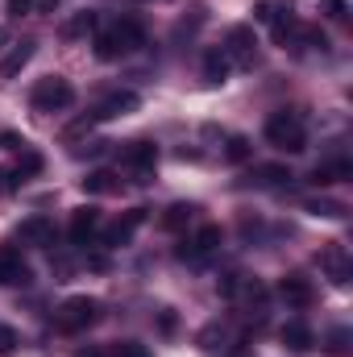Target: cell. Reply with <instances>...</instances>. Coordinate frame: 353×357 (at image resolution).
Returning <instances> with one entry per match:
<instances>
[{
    "instance_id": "44dd1931",
    "label": "cell",
    "mask_w": 353,
    "mask_h": 357,
    "mask_svg": "<svg viewBox=\"0 0 353 357\" xmlns=\"http://www.w3.org/2000/svg\"><path fill=\"white\" fill-rule=\"evenodd\" d=\"M121 183H117V175L112 171H91L88 178H84V191L88 195H108V191H117Z\"/></svg>"
},
{
    "instance_id": "f1b7e54d",
    "label": "cell",
    "mask_w": 353,
    "mask_h": 357,
    "mask_svg": "<svg viewBox=\"0 0 353 357\" xmlns=\"http://www.w3.org/2000/svg\"><path fill=\"white\" fill-rule=\"evenodd\" d=\"M0 191H4V195H17V191H21V175H17V171H0Z\"/></svg>"
},
{
    "instance_id": "52a82bcc",
    "label": "cell",
    "mask_w": 353,
    "mask_h": 357,
    "mask_svg": "<svg viewBox=\"0 0 353 357\" xmlns=\"http://www.w3.org/2000/svg\"><path fill=\"white\" fill-rule=\"evenodd\" d=\"M220 241H225L220 225H204L195 237H187V241L179 245V258H183V262H200V258H208V254H212Z\"/></svg>"
},
{
    "instance_id": "6da1fadb",
    "label": "cell",
    "mask_w": 353,
    "mask_h": 357,
    "mask_svg": "<svg viewBox=\"0 0 353 357\" xmlns=\"http://www.w3.org/2000/svg\"><path fill=\"white\" fill-rule=\"evenodd\" d=\"M262 133L274 150H287V154H303V150H308V129H303V121H299L295 112H287V108L266 116Z\"/></svg>"
},
{
    "instance_id": "4dcf8cb0",
    "label": "cell",
    "mask_w": 353,
    "mask_h": 357,
    "mask_svg": "<svg viewBox=\"0 0 353 357\" xmlns=\"http://www.w3.org/2000/svg\"><path fill=\"white\" fill-rule=\"evenodd\" d=\"M0 146H4V150H25L29 142H25L21 133H13V129H4V133H0Z\"/></svg>"
},
{
    "instance_id": "d6a6232c",
    "label": "cell",
    "mask_w": 353,
    "mask_h": 357,
    "mask_svg": "<svg viewBox=\"0 0 353 357\" xmlns=\"http://www.w3.org/2000/svg\"><path fill=\"white\" fill-rule=\"evenodd\" d=\"M4 8H8V17H25V13L33 8V0H8Z\"/></svg>"
},
{
    "instance_id": "7402d4cb",
    "label": "cell",
    "mask_w": 353,
    "mask_h": 357,
    "mask_svg": "<svg viewBox=\"0 0 353 357\" xmlns=\"http://www.w3.org/2000/svg\"><path fill=\"white\" fill-rule=\"evenodd\" d=\"M308 212H312V216H329V220H341L350 208H345L341 199H308Z\"/></svg>"
},
{
    "instance_id": "8fae6325",
    "label": "cell",
    "mask_w": 353,
    "mask_h": 357,
    "mask_svg": "<svg viewBox=\"0 0 353 357\" xmlns=\"http://www.w3.org/2000/svg\"><path fill=\"white\" fill-rule=\"evenodd\" d=\"M137 104H142V96H137V91H112V96H108V100H104V104H100V108H96L91 116H96V121L129 116V112H137Z\"/></svg>"
},
{
    "instance_id": "603a6c76",
    "label": "cell",
    "mask_w": 353,
    "mask_h": 357,
    "mask_svg": "<svg viewBox=\"0 0 353 357\" xmlns=\"http://www.w3.org/2000/svg\"><path fill=\"white\" fill-rule=\"evenodd\" d=\"M195 212H200L195 204H171V208H167V216H163V225H167V229H183V225H191V216H195Z\"/></svg>"
},
{
    "instance_id": "9c48e42d",
    "label": "cell",
    "mask_w": 353,
    "mask_h": 357,
    "mask_svg": "<svg viewBox=\"0 0 353 357\" xmlns=\"http://www.w3.org/2000/svg\"><path fill=\"white\" fill-rule=\"evenodd\" d=\"M17 237H21V241H29V245L50 250V245H54V220H50V216H42V212H38V216H25V220H21V229H17Z\"/></svg>"
},
{
    "instance_id": "f546056e",
    "label": "cell",
    "mask_w": 353,
    "mask_h": 357,
    "mask_svg": "<svg viewBox=\"0 0 353 357\" xmlns=\"http://www.w3.org/2000/svg\"><path fill=\"white\" fill-rule=\"evenodd\" d=\"M320 8H324V17H333V21H345V13H350V4H345V0H324Z\"/></svg>"
},
{
    "instance_id": "5b68a950",
    "label": "cell",
    "mask_w": 353,
    "mask_h": 357,
    "mask_svg": "<svg viewBox=\"0 0 353 357\" xmlns=\"http://www.w3.org/2000/svg\"><path fill=\"white\" fill-rule=\"evenodd\" d=\"M142 225H146V208H129L117 225H108V229L100 233V241H104L108 250H121V245H129V241H133V233H137Z\"/></svg>"
},
{
    "instance_id": "836d02e7",
    "label": "cell",
    "mask_w": 353,
    "mask_h": 357,
    "mask_svg": "<svg viewBox=\"0 0 353 357\" xmlns=\"http://www.w3.org/2000/svg\"><path fill=\"white\" fill-rule=\"evenodd\" d=\"M158 328H163V333H175V312H171V307L158 316Z\"/></svg>"
},
{
    "instance_id": "d4e9b609",
    "label": "cell",
    "mask_w": 353,
    "mask_h": 357,
    "mask_svg": "<svg viewBox=\"0 0 353 357\" xmlns=\"http://www.w3.org/2000/svg\"><path fill=\"white\" fill-rule=\"evenodd\" d=\"M254 154V146H250V137H241V133H233L229 142H225V158L229 162H246Z\"/></svg>"
},
{
    "instance_id": "8d00e7d4",
    "label": "cell",
    "mask_w": 353,
    "mask_h": 357,
    "mask_svg": "<svg viewBox=\"0 0 353 357\" xmlns=\"http://www.w3.org/2000/svg\"><path fill=\"white\" fill-rule=\"evenodd\" d=\"M4 38H8V29H4V25H0V42H4Z\"/></svg>"
},
{
    "instance_id": "ac0fdd59",
    "label": "cell",
    "mask_w": 353,
    "mask_h": 357,
    "mask_svg": "<svg viewBox=\"0 0 353 357\" xmlns=\"http://www.w3.org/2000/svg\"><path fill=\"white\" fill-rule=\"evenodd\" d=\"M341 178H353V162L350 158H337V162H320L316 171H312V183H341Z\"/></svg>"
},
{
    "instance_id": "e575fe53",
    "label": "cell",
    "mask_w": 353,
    "mask_h": 357,
    "mask_svg": "<svg viewBox=\"0 0 353 357\" xmlns=\"http://www.w3.org/2000/svg\"><path fill=\"white\" fill-rule=\"evenodd\" d=\"M71 357H108V354H104L100 345H88V349H75V354H71Z\"/></svg>"
},
{
    "instance_id": "ffe728a7",
    "label": "cell",
    "mask_w": 353,
    "mask_h": 357,
    "mask_svg": "<svg viewBox=\"0 0 353 357\" xmlns=\"http://www.w3.org/2000/svg\"><path fill=\"white\" fill-rule=\"evenodd\" d=\"M91 29H96V13H88V8H84V13H75V17H71L59 33H63V42H75V38H88Z\"/></svg>"
},
{
    "instance_id": "5bb4252c",
    "label": "cell",
    "mask_w": 353,
    "mask_h": 357,
    "mask_svg": "<svg viewBox=\"0 0 353 357\" xmlns=\"http://www.w3.org/2000/svg\"><path fill=\"white\" fill-rule=\"evenodd\" d=\"M33 46L38 42H17L4 59H0V79H17L25 67H29V59H33Z\"/></svg>"
},
{
    "instance_id": "e0dca14e",
    "label": "cell",
    "mask_w": 353,
    "mask_h": 357,
    "mask_svg": "<svg viewBox=\"0 0 353 357\" xmlns=\"http://www.w3.org/2000/svg\"><path fill=\"white\" fill-rule=\"evenodd\" d=\"M229 71H233V63H229L225 50H208V54H204V79H208V84H225Z\"/></svg>"
},
{
    "instance_id": "8992f818",
    "label": "cell",
    "mask_w": 353,
    "mask_h": 357,
    "mask_svg": "<svg viewBox=\"0 0 353 357\" xmlns=\"http://www.w3.org/2000/svg\"><path fill=\"white\" fill-rule=\"evenodd\" d=\"M316 262H320L324 274L333 278V287H345V282H350L353 262H350V254H345V245H341V241H329V245L316 254Z\"/></svg>"
},
{
    "instance_id": "2e32d148",
    "label": "cell",
    "mask_w": 353,
    "mask_h": 357,
    "mask_svg": "<svg viewBox=\"0 0 353 357\" xmlns=\"http://www.w3.org/2000/svg\"><path fill=\"white\" fill-rule=\"evenodd\" d=\"M295 33H299V21L291 17V8H274V17H270V38H274V46H291Z\"/></svg>"
},
{
    "instance_id": "d6986e66",
    "label": "cell",
    "mask_w": 353,
    "mask_h": 357,
    "mask_svg": "<svg viewBox=\"0 0 353 357\" xmlns=\"http://www.w3.org/2000/svg\"><path fill=\"white\" fill-rule=\"evenodd\" d=\"M312 328L308 324H299V320H291V324H283V345L287 349H295V354H303V349H312Z\"/></svg>"
},
{
    "instance_id": "7c38bea8",
    "label": "cell",
    "mask_w": 353,
    "mask_h": 357,
    "mask_svg": "<svg viewBox=\"0 0 353 357\" xmlns=\"http://www.w3.org/2000/svg\"><path fill=\"white\" fill-rule=\"evenodd\" d=\"M121 162H125L129 171H154L158 146H154V142H129V146H121Z\"/></svg>"
},
{
    "instance_id": "484cf974",
    "label": "cell",
    "mask_w": 353,
    "mask_h": 357,
    "mask_svg": "<svg viewBox=\"0 0 353 357\" xmlns=\"http://www.w3.org/2000/svg\"><path fill=\"white\" fill-rule=\"evenodd\" d=\"M38 171H42V154L25 146V150H21V162H17V175L25 178V175H38Z\"/></svg>"
},
{
    "instance_id": "ba28073f",
    "label": "cell",
    "mask_w": 353,
    "mask_h": 357,
    "mask_svg": "<svg viewBox=\"0 0 353 357\" xmlns=\"http://www.w3.org/2000/svg\"><path fill=\"white\" fill-rule=\"evenodd\" d=\"M29 278H33V270L21 258V250L0 245V287H25Z\"/></svg>"
},
{
    "instance_id": "d590c367",
    "label": "cell",
    "mask_w": 353,
    "mask_h": 357,
    "mask_svg": "<svg viewBox=\"0 0 353 357\" xmlns=\"http://www.w3.org/2000/svg\"><path fill=\"white\" fill-rule=\"evenodd\" d=\"M88 266H91V270H108V258H104V254H91Z\"/></svg>"
},
{
    "instance_id": "1f68e13d",
    "label": "cell",
    "mask_w": 353,
    "mask_h": 357,
    "mask_svg": "<svg viewBox=\"0 0 353 357\" xmlns=\"http://www.w3.org/2000/svg\"><path fill=\"white\" fill-rule=\"evenodd\" d=\"M17 349V333L8 324H0V354H13Z\"/></svg>"
},
{
    "instance_id": "30bf717a",
    "label": "cell",
    "mask_w": 353,
    "mask_h": 357,
    "mask_svg": "<svg viewBox=\"0 0 353 357\" xmlns=\"http://www.w3.org/2000/svg\"><path fill=\"white\" fill-rule=\"evenodd\" d=\"M278 295H283L291 307H308V303L316 299V287H312V278H303V274H283V278H278Z\"/></svg>"
},
{
    "instance_id": "cb8c5ba5",
    "label": "cell",
    "mask_w": 353,
    "mask_h": 357,
    "mask_svg": "<svg viewBox=\"0 0 353 357\" xmlns=\"http://www.w3.org/2000/svg\"><path fill=\"white\" fill-rule=\"evenodd\" d=\"M254 178H258L262 187H278V183H291V171H287V167H278V162H266V167L254 171Z\"/></svg>"
},
{
    "instance_id": "277c9868",
    "label": "cell",
    "mask_w": 353,
    "mask_h": 357,
    "mask_svg": "<svg viewBox=\"0 0 353 357\" xmlns=\"http://www.w3.org/2000/svg\"><path fill=\"white\" fill-rule=\"evenodd\" d=\"M254 46H258L254 25H233L220 50L229 54V63H237V67H254Z\"/></svg>"
},
{
    "instance_id": "7a4b0ae2",
    "label": "cell",
    "mask_w": 353,
    "mask_h": 357,
    "mask_svg": "<svg viewBox=\"0 0 353 357\" xmlns=\"http://www.w3.org/2000/svg\"><path fill=\"white\" fill-rule=\"evenodd\" d=\"M29 104H33L38 112H67V108L75 104V88H71V79H63V75H46V79H38V84L29 88Z\"/></svg>"
},
{
    "instance_id": "9a60e30c",
    "label": "cell",
    "mask_w": 353,
    "mask_h": 357,
    "mask_svg": "<svg viewBox=\"0 0 353 357\" xmlns=\"http://www.w3.org/2000/svg\"><path fill=\"white\" fill-rule=\"evenodd\" d=\"M108 33L117 38V46H121L125 54H129V50H137V46L146 42V29H142V21H133V17H121Z\"/></svg>"
},
{
    "instance_id": "3957f363",
    "label": "cell",
    "mask_w": 353,
    "mask_h": 357,
    "mask_svg": "<svg viewBox=\"0 0 353 357\" xmlns=\"http://www.w3.org/2000/svg\"><path fill=\"white\" fill-rule=\"evenodd\" d=\"M59 328L63 333H84L91 328L96 320H100V299H91V295H71V299H63V307H59Z\"/></svg>"
},
{
    "instance_id": "4316f807",
    "label": "cell",
    "mask_w": 353,
    "mask_h": 357,
    "mask_svg": "<svg viewBox=\"0 0 353 357\" xmlns=\"http://www.w3.org/2000/svg\"><path fill=\"white\" fill-rule=\"evenodd\" d=\"M108 357H150V349H146L142 341H117Z\"/></svg>"
},
{
    "instance_id": "83f0119b",
    "label": "cell",
    "mask_w": 353,
    "mask_h": 357,
    "mask_svg": "<svg viewBox=\"0 0 353 357\" xmlns=\"http://www.w3.org/2000/svg\"><path fill=\"white\" fill-rule=\"evenodd\" d=\"M345 345H350V328H333V333H329V354L341 357L345 354Z\"/></svg>"
},
{
    "instance_id": "4fadbf2b",
    "label": "cell",
    "mask_w": 353,
    "mask_h": 357,
    "mask_svg": "<svg viewBox=\"0 0 353 357\" xmlns=\"http://www.w3.org/2000/svg\"><path fill=\"white\" fill-rule=\"evenodd\" d=\"M96 233H100V212H96L91 204L88 208H75V212H71V241H75V245H88Z\"/></svg>"
}]
</instances>
